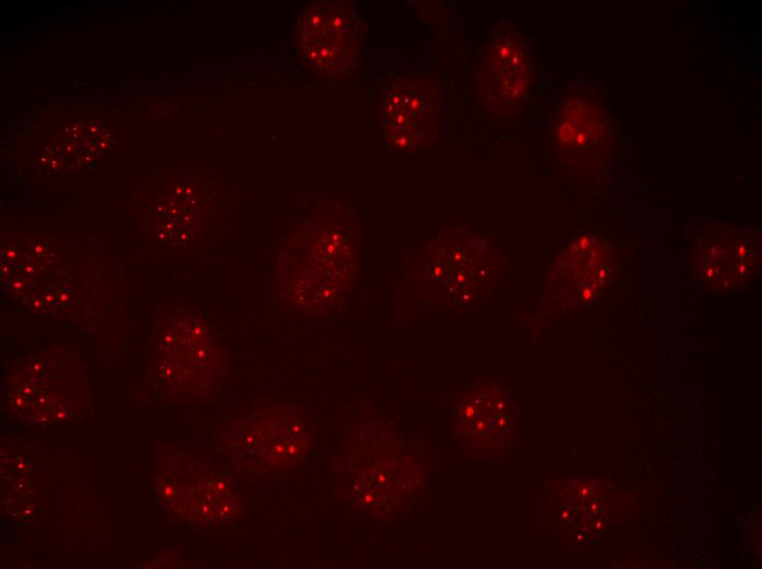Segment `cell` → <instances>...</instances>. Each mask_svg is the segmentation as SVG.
Returning a JSON list of instances; mask_svg holds the SVG:
<instances>
[{
  "label": "cell",
  "mask_w": 762,
  "mask_h": 569,
  "mask_svg": "<svg viewBox=\"0 0 762 569\" xmlns=\"http://www.w3.org/2000/svg\"><path fill=\"white\" fill-rule=\"evenodd\" d=\"M359 270V228L351 209L321 202L280 246L274 293L285 306L308 315L338 310Z\"/></svg>",
  "instance_id": "cell-1"
},
{
  "label": "cell",
  "mask_w": 762,
  "mask_h": 569,
  "mask_svg": "<svg viewBox=\"0 0 762 569\" xmlns=\"http://www.w3.org/2000/svg\"><path fill=\"white\" fill-rule=\"evenodd\" d=\"M553 142L562 160L576 171L593 172L611 158L617 123L590 82H575L562 95L553 119Z\"/></svg>",
  "instance_id": "cell-2"
},
{
  "label": "cell",
  "mask_w": 762,
  "mask_h": 569,
  "mask_svg": "<svg viewBox=\"0 0 762 569\" xmlns=\"http://www.w3.org/2000/svg\"><path fill=\"white\" fill-rule=\"evenodd\" d=\"M363 31L346 1H314L297 21L295 39L304 63L321 78L336 81L357 66Z\"/></svg>",
  "instance_id": "cell-3"
},
{
  "label": "cell",
  "mask_w": 762,
  "mask_h": 569,
  "mask_svg": "<svg viewBox=\"0 0 762 569\" xmlns=\"http://www.w3.org/2000/svg\"><path fill=\"white\" fill-rule=\"evenodd\" d=\"M494 258L484 239L466 230H448L425 248L422 279L442 302H472L490 281Z\"/></svg>",
  "instance_id": "cell-4"
},
{
  "label": "cell",
  "mask_w": 762,
  "mask_h": 569,
  "mask_svg": "<svg viewBox=\"0 0 762 569\" xmlns=\"http://www.w3.org/2000/svg\"><path fill=\"white\" fill-rule=\"evenodd\" d=\"M533 82L530 47L510 21L492 31L480 58L476 85L480 101L493 116L507 118L526 104Z\"/></svg>",
  "instance_id": "cell-5"
},
{
  "label": "cell",
  "mask_w": 762,
  "mask_h": 569,
  "mask_svg": "<svg viewBox=\"0 0 762 569\" xmlns=\"http://www.w3.org/2000/svg\"><path fill=\"white\" fill-rule=\"evenodd\" d=\"M380 112L383 135L394 149H427L439 131V85L428 74L397 77L386 85Z\"/></svg>",
  "instance_id": "cell-6"
},
{
  "label": "cell",
  "mask_w": 762,
  "mask_h": 569,
  "mask_svg": "<svg viewBox=\"0 0 762 569\" xmlns=\"http://www.w3.org/2000/svg\"><path fill=\"white\" fill-rule=\"evenodd\" d=\"M700 277L714 288L735 287L752 276L760 260V236L749 225L712 224L694 244Z\"/></svg>",
  "instance_id": "cell-7"
},
{
  "label": "cell",
  "mask_w": 762,
  "mask_h": 569,
  "mask_svg": "<svg viewBox=\"0 0 762 569\" xmlns=\"http://www.w3.org/2000/svg\"><path fill=\"white\" fill-rule=\"evenodd\" d=\"M257 419L252 453L261 462L262 476L269 479L302 458L311 443L310 431L288 405H267Z\"/></svg>",
  "instance_id": "cell-8"
}]
</instances>
